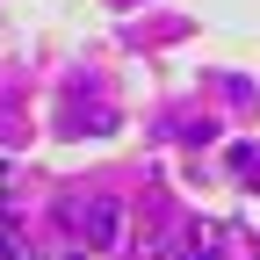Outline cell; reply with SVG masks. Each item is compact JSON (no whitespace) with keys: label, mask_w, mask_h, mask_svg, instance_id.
I'll use <instances>...</instances> for the list:
<instances>
[{"label":"cell","mask_w":260,"mask_h":260,"mask_svg":"<svg viewBox=\"0 0 260 260\" xmlns=\"http://www.w3.org/2000/svg\"><path fill=\"white\" fill-rule=\"evenodd\" d=\"M65 232H73L87 253H109V246L123 239V210L109 203V195H87V203H73V210H65Z\"/></svg>","instance_id":"cell-1"},{"label":"cell","mask_w":260,"mask_h":260,"mask_svg":"<svg viewBox=\"0 0 260 260\" xmlns=\"http://www.w3.org/2000/svg\"><path fill=\"white\" fill-rule=\"evenodd\" d=\"M217 253H224L217 224H174L167 232V260H217Z\"/></svg>","instance_id":"cell-2"},{"label":"cell","mask_w":260,"mask_h":260,"mask_svg":"<svg viewBox=\"0 0 260 260\" xmlns=\"http://www.w3.org/2000/svg\"><path fill=\"white\" fill-rule=\"evenodd\" d=\"M0 260H37V253H29V239L15 232V224H8V217H0Z\"/></svg>","instance_id":"cell-3"}]
</instances>
